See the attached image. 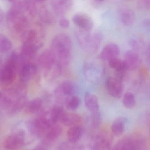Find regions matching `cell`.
Returning <instances> with one entry per match:
<instances>
[{
  "label": "cell",
  "instance_id": "cell-32",
  "mask_svg": "<svg viewBox=\"0 0 150 150\" xmlns=\"http://www.w3.org/2000/svg\"><path fill=\"white\" fill-rule=\"evenodd\" d=\"M129 45L133 49V51L136 52V51H138L139 50L140 48H141V44L139 43L135 39L130 40L129 41Z\"/></svg>",
  "mask_w": 150,
  "mask_h": 150
},
{
  "label": "cell",
  "instance_id": "cell-10",
  "mask_svg": "<svg viewBox=\"0 0 150 150\" xmlns=\"http://www.w3.org/2000/svg\"><path fill=\"white\" fill-rule=\"evenodd\" d=\"M127 70L136 69L141 64V59L136 52L130 50L125 53L123 60Z\"/></svg>",
  "mask_w": 150,
  "mask_h": 150
},
{
  "label": "cell",
  "instance_id": "cell-9",
  "mask_svg": "<svg viewBox=\"0 0 150 150\" xmlns=\"http://www.w3.org/2000/svg\"><path fill=\"white\" fill-rule=\"evenodd\" d=\"M112 136L106 133H101L97 136L93 147V150H111Z\"/></svg>",
  "mask_w": 150,
  "mask_h": 150
},
{
  "label": "cell",
  "instance_id": "cell-31",
  "mask_svg": "<svg viewBox=\"0 0 150 150\" xmlns=\"http://www.w3.org/2000/svg\"><path fill=\"white\" fill-rule=\"evenodd\" d=\"M101 122V116L100 113L98 112H92L91 116V125L93 127H98Z\"/></svg>",
  "mask_w": 150,
  "mask_h": 150
},
{
  "label": "cell",
  "instance_id": "cell-36",
  "mask_svg": "<svg viewBox=\"0 0 150 150\" xmlns=\"http://www.w3.org/2000/svg\"><path fill=\"white\" fill-rule=\"evenodd\" d=\"M146 57L147 62L150 65V43L146 49Z\"/></svg>",
  "mask_w": 150,
  "mask_h": 150
},
{
  "label": "cell",
  "instance_id": "cell-17",
  "mask_svg": "<svg viewBox=\"0 0 150 150\" xmlns=\"http://www.w3.org/2000/svg\"><path fill=\"white\" fill-rule=\"evenodd\" d=\"M84 102L87 109L92 112L99 111L98 101L95 95L89 92L86 93L85 95Z\"/></svg>",
  "mask_w": 150,
  "mask_h": 150
},
{
  "label": "cell",
  "instance_id": "cell-22",
  "mask_svg": "<svg viewBox=\"0 0 150 150\" xmlns=\"http://www.w3.org/2000/svg\"><path fill=\"white\" fill-rule=\"evenodd\" d=\"M62 128L59 125H53L46 133L45 137L49 141H54L57 140L61 134Z\"/></svg>",
  "mask_w": 150,
  "mask_h": 150
},
{
  "label": "cell",
  "instance_id": "cell-30",
  "mask_svg": "<svg viewBox=\"0 0 150 150\" xmlns=\"http://www.w3.org/2000/svg\"><path fill=\"white\" fill-rule=\"evenodd\" d=\"M40 15L42 20L45 23H50L52 21V17L51 13L47 9V8H46V6H42V8L40 9Z\"/></svg>",
  "mask_w": 150,
  "mask_h": 150
},
{
  "label": "cell",
  "instance_id": "cell-12",
  "mask_svg": "<svg viewBox=\"0 0 150 150\" xmlns=\"http://www.w3.org/2000/svg\"><path fill=\"white\" fill-rule=\"evenodd\" d=\"M21 96L16 92H5L0 91V108L8 111L14 102Z\"/></svg>",
  "mask_w": 150,
  "mask_h": 150
},
{
  "label": "cell",
  "instance_id": "cell-25",
  "mask_svg": "<svg viewBox=\"0 0 150 150\" xmlns=\"http://www.w3.org/2000/svg\"><path fill=\"white\" fill-rule=\"evenodd\" d=\"M96 67L90 63L85 65V74L86 77L91 81H95L99 77V70Z\"/></svg>",
  "mask_w": 150,
  "mask_h": 150
},
{
  "label": "cell",
  "instance_id": "cell-35",
  "mask_svg": "<svg viewBox=\"0 0 150 150\" xmlns=\"http://www.w3.org/2000/svg\"><path fill=\"white\" fill-rule=\"evenodd\" d=\"M142 25L146 31L150 32V19H145L143 21Z\"/></svg>",
  "mask_w": 150,
  "mask_h": 150
},
{
  "label": "cell",
  "instance_id": "cell-2",
  "mask_svg": "<svg viewBox=\"0 0 150 150\" xmlns=\"http://www.w3.org/2000/svg\"><path fill=\"white\" fill-rule=\"evenodd\" d=\"M38 61L47 79L53 80L59 77L61 74L62 66L58 62L54 53L51 49L43 51L39 57Z\"/></svg>",
  "mask_w": 150,
  "mask_h": 150
},
{
  "label": "cell",
  "instance_id": "cell-13",
  "mask_svg": "<svg viewBox=\"0 0 150 150\" xmlns=\"http://www.w3.org/2000/svg\"><path fill=\"white\" fill-rule=\"evenodd\" d=\"M120 53V48L118 45L114 43H109L105 46L100 54V57L104 60L109 61L118 58Z\"/></svg>",
  "mask_w": 150,
  "mask_h": 150
},
{
  "label": "cell",
  "instance_id": "cell-39",
  "mask_svg": "<svg viewBox=\"0 0 150 150\" xmlns=\"http://www.w3.org/2000/svg\"></svg>",
  "mask_w": 150,
  "mask_h": 150
},
{
  "label": "cell",
  "instance_id": "cell-27",
  "mask_svg": "<svg viewBox=\"0 0 150 150\" xmlns=\"http://www.w3.org/2000/svg\"><path fill=\"white\" fill-rule=\"evenodd\" d=\"M65 103L67 109L70 111H74L79 107L80 99L77 96L74 95L66 98Z\"/></svg>",
  "mask_w": 150,
  "mask_h": 150
},
{
  "label": "cell",
  "instance_id": "cell-21",
  "mask_svg": "<svg viewBox=\"0 0 150 150\" xmlns=\"http://www.w3.org/2000/svg\"><path fill=\"white\" fill-rule=\"evenodd\" d=\"M61 122L66 126L73 127L79 125L81 122V117L76 114L65 113Z\"/></svg>",
  "mask_w": 150,
  "mask_h": 150
},
{
  "label": "cell",
  "instance_id": "cell-37",
  "mask_svg": "<svg viewBox=\"0 0 150 150\" xmlns=\"http://www.w3.org/2000/svg\"><path fill=\"white\" fill-rule=\"evenodd\" d=\"M4 18V12L3 11L0 9V23L2 22Z\"/></svg>",
  "mask_w": 150,
  "mask_h": 150
},
{
  "label": "cell",
  "instance_id": "cell-5",
  "mask_svg": "<svg viewBox=\"0 0 150 150\" xmlns=\"http://www.w3.org/2000/svg\"><path fill=\"white\" fill-rule=\"evenodd\" d=\"M21 62L20 57L13 53L8 60L0 69V82L4 84H10L16 76V68L18 63Z\"/></svg>",
  "mask_w": 150,
  "mask_h": 150
},
{
  "label": "cell",
  "instance_id": "cell-16",
  "mask_svg": "<svg viewBox=\"0 0 150 150\" xmlns=\"http://www.w3.org/2000/svg\"><path fill=\"white\" fill-rule=\"evenodd\" d=\"M121 21L124 25L129 26L134 23L135 16L134 11L129 8H123L120 12Z\"/></svg>",
  "mask_w": 150,
  "mask_h": 150
},
{
  "label": "cell",
  "instance_id": "cell-24",
  "mask_svg": "<svg viewBox=\"0 0 150 150\" xmlns=\"http://www.w3.org/2000/svg\"><path fill=\"white\" fill-rule=\"evenodd\" d=\"M43 102L40 99H35L27 103L26 106V111L32 114H36L42 110Z\"/></svg>",
  "mask_w": 150,
  "mask_h": 150
},
{
  "label": "cell",
  "instance_id": "cell-14",
  "mask_svg": "<svg viewBox=\"0 0 150 150\" xmlns=\"http://www.w3.org/2000/svg\"><path fill=\"white\" fill-rule=\"evenodd\" d=\"M37 72V68L33 63L27 62L22 65L20 70L21 81L27 82L33 78Z\"/></svg>",
  "mask_w": 150,
  "mask_h": 150
},
{
  "label": "cell",
  "instance_id": "cell-28",
  "mask_svg": "<svg viewBox=\"0 0 150 150\" xmlns=\"http://www.w3.org/2000/svg\"><path fill=\"white\" fill-rule=\"evenodd\" d=\"M122 103L126 108L131 109L135 106L136 100L134 95L130 92H127L123 95Z\"/></svg>",
  "mask_w": 150,
  "mask_h": 150
},
{
  "label": "cell",
  "instance_id": "cell-15",
  "mask_svg": "<svg viewBox=\"0 0 150 150\" xmlns=\"http://www.w3.org/2000/svg\"><path fill=\"white\" fill-rule=\"evenodd\" d=\"M75 92L74 84L71 81H64L62 83L56 90V94L58 97L67 96V97L74 96Z\"/></svg>",
  "mask_w": 150,
  "mask_h": 150
},
{
  "label": "cell",
  "instance_id": "cell-1",
  "mask_svg": "<svg viewBox=\"0 0 150 150\" xmlns=\"http://www.w3.org/2000/svg\"><path fill=\"white\" fill-rule=\"evenodd\" d=\"M72 46L71 38L66 33H59L53 39L51 49L62 67L70 63Z\"/></svg>",
  "mask_w": 150,
  "mask_h": 150
},
{
  "label": "cell",
  "instance_id": "cell-33",
  "mask_svg": "<svg viewBox=\"0 0 150 150\" xmlns=\"http://www.w3.org/2000/svg\"><path fill=\"white\" fill-rule=\"evenodd\" d=\"M59 24L62 28H67L69 27L70 25V22L67 18L62 17L60 19L59 21Z\"/></svg>",
  "mask_w": 150,
  "mask_h": 150
},
{
  "label": "cell",
  "instance_id": "cell-34",
  "mask_svg": "<svg viewBox=\"0 0 150 150\" xmlns=\"http://www.w3.org/2000/svg\"><path fill=\"white\" fill-rule=\"evenodd\" d=\"M138 6L141 9H150V1H139L138 3Z\"/></svg>",
  "mask_w": 150,
  "mask_h": 150
},
{
  "label": "cell",
  "instance_id": "cell-7",
  "mask_svg": "<svg viewBox=\"0 0 150 150\" xmlns=\"http://www.w3.org/2000/svg\"><path fill=\"white\" fill-rule=\"evenodd\" d=\"M106 86L108 91L113 97L120 99L123 94V87L122 80L115 77H109L106 82Z\"/></svg>",
  "mask_w": 150,
  "mask_h": 150
},
{
  "label": "cell",
  "instance_id": "cell-3",
  "mask_svg": "<svg viewBox=\"0 0 150 150\" xmlns=\"http://www.w3.org/2000/svg\"><path fill=\"white\" fill-rule=\"evenodd\" d=\"M76 37L80 46L91 53H94L98 49L102 40V34L98 32L91 33L90 31L80 30Z\"/></svg>",
  "mask_w": 150,
  "mask_h": 150
},
{
  "label": "cell",
  "instance_id": "cell-6",
  "mask_svg": "<svg viewBox=\"0 0 150 150\" xmlns=\"http://www.w3.org/2000/svg\"><path fill=\"white\" fill-rule=\"evenodd\" d=\"M25 138L24 131L18 130L5 138L4 147L7 150H20L24 145Z\"/></svg>",
  "mask_w": 150,
  "mask_h": 150
},
{
  "label": "cell",
  "instance_id": "cell-4",
  "mask_svg": "<svg viewBox=\"0 0 150 150\" xmlns=\"http://www.w3.org/2000/svg\"><path fill=\"white\" fill-rule=\"evenodd\" d=\"M50 112L45 113L36 119L27 122L26 126L33 135L40 136L52 126Z\"/></svg>",
  "mask_w": 150,
  "mask_h": 150
},
{
  "label": "cell",
  "instance_id": "cell-26",
  "mask_svg": "<svg viewBox=\"0 0 150 150\" xmlns=\"http://www.w3.org/2000/svg\"><path fill=\"white\" fill-rule=\"evenodd\" d=\"M50 114L51 119L54 124L57 123L58 122L61 121L65 112L61 107L55 105L52 108Z\"/></svg>",
  "mask_w": 150,
  "mask_h": 150
},
{
  "label": "cell",
  "instance_id": "cell-18",
  "mask_svg": "<svg viewBox=\"0 0 150 150\" xmlns=\"http://www.w3.org/2000/svg\"><path fill=\"white\" fill-rule=\"evenodd\" d=\"M26 97L25 95H21L14 102L12 106L9 109V113L11 115H14L19 113L27 104Z\"/></svg>",
  "mask_w": 150,
  "mask_h": 150
},
{
  "label": "cell",
  "instance_id": "cell-11",
  "mask_svg": "<svg viewBox=\"0 0 150 150\" xmlns=\"http://www.w3.org/2000/svg\"><path fill=\"white\" fill-rule=\"evenodd\" d=\"M51 5L55 14L59 16H63L71 9L73 2L67 0H55L51 1Z\"/></svg>",
  "mask_w": 150,
  "mask_h": 150
},
{
  "label": "cell",
  "instance_id": "cell-8",
  "mask_svg": "<svg viewBox=\"0 0 150 150\" xmlns=\"http://www.w3.org/2000/svg\"><path fill=\"white\" fill-rule=\"evenodd\" d=\"M73 23L80 30L91 31L93 27V20L86 13L79 12L76 13L72 18Z\"/></svg>",
  "mask_w": 150,
  "mask_h": 150
},
{
  "label": "cell",
  "instance_id": "cell-19",
  "mask_svg": "<svg viewBox=\"0 0 150 150\" xmlns=\"http://www.w3.org/2000/svg\"><path fill=\"white\" fill-rule=\"evenodd\" d=\"M126 128V120L123 118L116 119L111 127L112 132L116 136H120L124 133Z\"/></svg>",
  "mask_w": 150,
  "mask_h": 150
},
{
  "label": "cell",
  "instance_id": "cell-23",
  "mask_svg": "<svg viewBox=\"0 0 150 150\" xmlns=\"http://www.w3.org/2000/svg\"><path fill=\"white\" fill-rule=\"evenodd\" d=\"M112 150H135L132 138H124L119 141Z\"/></svg>",
  "mask_w": 150,
  "mask_h": 150
},
{
  "label": "cell",
  "instance_id": "cell-38",
  "mask_svg": "<svg viewBox=\"0 0 150 150\" xmlns=\"http://www.w3.org/2000/svg\"><path fill=\"white\" fill-rule=\"evenodd\" d=\"M32 150H45L44 148L41 147H37L36 148H34Z\"/></svg>",
  "mask_w": 150,
  "mask_h": 150
},
{
  "label": "cell",
  "instance_id": "cell-20",
  "mask_svg": "<svg viewBox=\"0 0 150 150\" xmlns=\"http://www.w3.org/2000/svg\"><path fill=\"white\" fill-rule=\"evenodd\" d=\"M83 129L79 125L71 127L67 131V138L70 142L78 141L82 136Z\"/></svg>",
  "mask_w": 150,
  "mask_h": 150
},
{
  "label": "cell",
  "instance_id": "cell-29",
  "mask_svg": "<svg viewBox=\"0 0 150 150\" xmlns=\"http://www.w3.org/2000/svg\"><path fill=\"white\" fill-rule=\"evenodd\" d=\"M12 47V43L11 41L6 36L0 34V53H7Z\"/></svg>",
  "mask_w": 150,
  "mask_h": 150
}]
</instances>
